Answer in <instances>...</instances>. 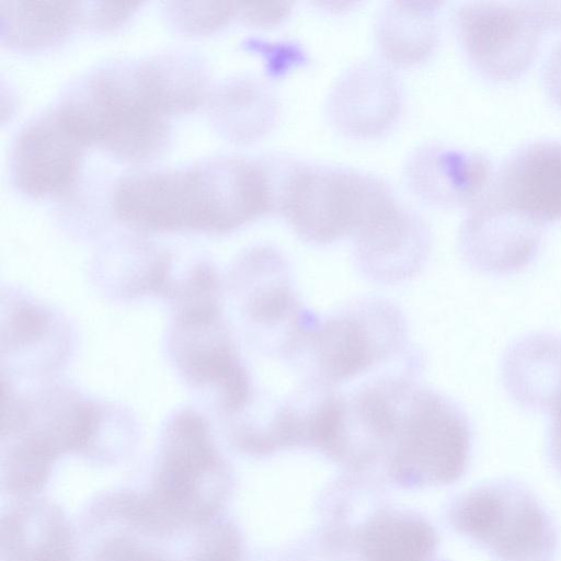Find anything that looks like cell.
I'll use <instances>...</instances> for the list:
<instances>
[{"label": "cell", "mask_w": 561, "mask_h": 561, "mask_svg": "<svg viewBox=\"0 0 561 561\" xmlns=\"http://www.w3.org/2000/svg\"><path fill=\"white\" fill-rule=\"evenodd\" d=\"M193 95L187 68L168 54L98 68L56 107L87 145L124 156L154 142L168 125L165 116L188 111Z\"/></svg>", "instance_id": "obj_1"}, {"label": "cell", "mask_w": 561, "mask_h": 561, "mask_svg": "<svg viewBox=\"0 0 561 561\" xmlns=\"http://www.w3.org/2000/svg\"><path fill=\"white\" fill-rule=\"evenodd\" d=\"M113 205L121 218L149 229L225 232L271 214L259 157L133 174L116 186Z\"/></svg>", "instance_id": "obj_2"}, {"label": "cell", "mask_w": 561, "mask_h": 561, "mask_svg": "<svg viewBox=\"0 0 561 561\" xmlns=\"http://www.w3.org/2000/svg\"><path fill=\"white\" fill-rule=\"evenodd\" d=\"M446 519L492 561H554L558 553L559 531L550 512L513 478L491 479L457 494Z\"/></svg>", "instance_id": "obj_3"}, {"label": "cell", "mask_w": 561, "mask_h": 561, "mask_svg": "<svg viewBox=\"0 0 561 561\" xmlns=\"http://www.w3.org/2000/svg\"><path fill=\"white\" fill-rule=\"evenodd\" d=\"M471 447L463 410L439 392L413 387L385 459L388 479L403 489L455 483L468 469Z\"/></svg>", "instance_id": "obj_4"}, {"label": "cell", "mask_w": 561, "mask_h": 561, "mask_svg": "<svg viewBox=\"0 0 561 561\" xmlns=\"http://www.w3.org/2000/svg\"><path fill=\"white\" fill-rule=\"evenodd\" d=\"M396 202L388 183L371 173L302 161L279 216L304 241L330 244Z\"/></svg>", "instance_id": "obj_5"}, {"label": "cell", "mask_w": 561, "mask_h": 561, "mask_svg": "<svg viewBox=\"0 0 561 561\" xmlns=\"http://www.w3.org/2000/svg\"><path fill=\"white\" fill-rule=\"evenodd\" d=\"M232 489L231 470L207 431L187 421L167 435L146 494L164 516L198 528L220 517Z\"/></svg>", "instance_id": "obj_6"}, {"label": "cell", "mask_w": 561, "mask_h": 561, "mask_svg": "<svg viewBox=\"0 0 561 561\" xmlns=\"http://www.w3.org/2000/svg\"><path fill=\"white\" fill-rule=\"evenodd\" d=\"M403 320L392 306L369 301L340 311L310 329L299 328L288 348L302 347L311 359L312 381H350L394 353L404 339Z\"/></svg>", "instance_id": "obj_7"}, {"label": "cell", "mask_w": 561, "mask_h": 561, "mask_svg": "<svg viewBox=\"0 0 561 561\" xmlns=\"http://www.w3.org/2000/svg\"><path fill=\"white\" fill-rule=\"evenodd\" d=\"M454 26L472 68L492 81L524 75L546 32L533 1H469L457 7Z\"/></svg>", "instance_id": "obj_8"}, {"label": "cell", "mask_w": 561, "mask_h": 561, "mask_svg": "<svg viewBox=\"0 0 561 561\" xmlns=\"http://www.w3.org/2000/svg\"><path fill=\"white\" fill-rule=\"evenodd\" d=\"M186 533L156 514L141 492H108L93 500L82 517L84 561H187L165 548Z\"/></svg>", "instance_id": "obj_9"}, {"label": "cell", "mask_w": 561, "mask_h": 561, "mask_svg": "<svg viewBox=\"0 0 561 561\" xmlns=\"http://www.w3.org/2000/svg\"><path fill=\"white\" fill-rule=\"evenodd\" d=\"M403 107L402 87L392 68L365 59L347 67L330 89L325 114L340 135L378 138L393 128Z\"/></svg>", "instance_id": "obj_10"}, {"label": "cell", "mask_w": 561, "mask_h": 561, "mask_svg": "<svg viewBox=\"0 0 561 561\" xmlns=\"http://www.w3.org/2000/svg\"><path fill=\"white\" fill-rule=\"evenodd\" d=\"M542 226L490 194L468 209L458 234L463 257L494 275L518 272L537 255Z\"/></svg>", "instance_id": "obj_11"}, {"label": "cell", "mask_w": 561, "mask_h": 561, "mask_svg": "<svg viewBox=\"0 0 561 561\" xmlns=\"http://www.w3.org/2000/svg\"><path fill=\"white\" fill-rule=\"evenodd\" d=\"M85 146L56 107L41 114L24 126L14 142L13 183L35 197L66 191L77 179Z\"/></svg>", "instance_id": "obj_12"}, {"label": "cell", "mask_w": 561, "mask_h": 561, "mask_svg": "<svg viewBox=\"0 0 561 561\" xmlns=\"http://www.w3.org/2000/svg\"><path fill=\"white\" fill-rule=\"evenodd\" d=\"M494 171L482 152L426 144L408 157L403 178L408 190L431 206L469 209L485 195Z\"/></svg>", "instance_id": "obj_13"}, {"label": "cell", "mask_w": 561, "mask_h": 561, "mask_svg": "<svg viewBox=\"0 0 561 561\" xmlns=\"http://www.w3.org/2000/svg\"><path fill=\"white\" fill-rule=\"evenodd\" d=\"M486 193L541 225L560 220L561 142L519 146L494 171Z\"/></svg>", "instance_id": "obj_14"}, {"label": "cell", "mask_w": 561, "mask_h": 561, "mask_svg": "<svg viewBox=\"0 0 561 561\" xmlns=\"http://www.w3.org/2000/svg\"><path fill=\"white\" fill-rule=\"evenodd\" d=\"M360 267L379 279H400L425 261L431 232L425 220L398 201L353 234Z\"/></svg>", "instance_id": "obj_15"}, {"label": "cell", "mask_w": 561, "mask_h": 561, "mask_svg": "<svg viewBox=\"0 0 561 561\" xmlns=\"http://www.w3.org/2000/svg\"><path fill=\"white\" fill-rule=\"evenodd\" d=\"M1 561H79V538L54 502L20 499L1 518Z\"/></svg>", "instance_id": "obj_16"}, {"label": "cell", "mask_w": 561, "mask_h": 561, "mask_svg": "<svg viewBox=\"0 0 561 561\" xmlns=\"http://www.w3.org/2000/svg\"><path fill=\"white\" fill-rule=\"evenodd\" d=\"M501 373L518 405L549 410L561 391V335L538 332L514 341L503 354Z\"/></svg>", "instance_id": "obj_17"}, {"label": "cell", "mask_w": 561, "mask_h": 561, "mask_svg": "<svg viewBox=\"0 0 561 561\" xmlns=\"http://www.w3.org/2000/svg\"><path fill=\"white\" fill-rule=\"evenodd\" d=\"M438 1H389L375 21L380 60L391 68H410L427 61L440 39Z\"/></svg>", "instance_id": "obj_18"}, {"label": "cell", "mask_w": 561, "mask_h": 561, "mask_svg": "<svg viewBox=\"0 0 561 561\" xmlns=\"http://www.w3.org/2000/svg\"><path fill=\"white\" fill-rule=\"evenodd\" d=\"M438 534L422 514L385 505L360 527L355 539L359 561H434Z\"/></svg>", "instance_id": "obj_19"}, {"label": "cell", "mask_w": 561, "mask_h": 561, "mask_svg": "<svg viewBox=\"0 0 561 561\" xmlns=\"http://www.w3.org/2000/svg\"><path fill=\"white\" fill-rule=\"evenodd\" d=\"M210 111L214 124L226 138L251 144L275 128L280 104L267 82L247 75L221 83L211 98Z\"/></svg>", "instance_id": "obj_20"}, {"label": "cell", "mask_w": 561, "mask_h": 561, "mask_svg": "<svg viewBox=\"0 0 561 561\" xmlns=\"http://www.w3.org/2000/svg\"><path fill=\"white\" fill-rule=\"evenodd\" d=\"M80 20L81 3L72 1H0V34L9 46L31 50L62 41Z\"/></svg>", "instance_id": "obj_21"}, {"label": "cell", "mask_w": 561, "mask_h": 561, "mask_svg": "<svg viewBox=\"0 0 561 561\" xmlns=\"http://www.w3.org/2000/svg\"><path fill=\"white\" fill-rule=\"evenodd\" d=\"M367 473L347 471L329 483L318 500L320 526L344 537L354 547L364 523L378 508L387 505L380 481Z\"/></svg>", "instance_id": "obj_22"}, {"label": "cell", "mask_w": 561, "mask_h": 561, "mask_svg": "<svg viewBox=\"0 0 561 561\" xmlns=\"http://www.w3.org/2000/svg\"><path fill=\"white\" fill-rule=\"evenodd\" d=\"M188 561H263V559L260 552L250 556L238 525L220 516L199 529Z\"/></svg>", "instance_id": "obj_23"}, {"label": "cell", "mask_w": 561, "mask_h": 561, "mask_svg": "<svg viewBox=\"0 0 561 561\" xmlns=\"http://www.w3.org/2000/svg\"><path fill=\"white\" fill-rule=\"evenodd\" d=\"M239 3L172 1L165 7L171 24L182 33L207 34L238 16Z\"/></svg>", "instance_id": "obj_24"}, {"label": "cell", "mask_w": 561, "mask_h": 561, "mask_svg": "<svg viewBox=\"0 0 561 561\" xmlns=\"http://www.w3.org/2000/svg\"><path fill=\"white\" fill-rule=\"evenodd\" d=\"M279 554L282 561H354L356 558L352 542L322 526L279 549Z\"/></svg>", "instance_id": "obj_25"}, {"label": "cell", "mask_w": 561, "mask_h": 561, "mask_svg": "<svg viewBox=\"0 0 561 561\" xmlns=\"http://www.w3.org/2000/svg\"><path fill=\"white\" fill-rule=\"evenodd\" d=\"M293 2L239 3L238 16L256 27H275L285 22L293 12Z\"/></svg>", "instance_id": "obj_26"}, {"label": "cell", "mask_w": 561, "mask_h": 561, "mask_svg": "<svg viewBox=\"0 0 561 561\" xmlns=\"http://www.w3.org/2000/svg\"><path fill=\"white\" fill-rule=\"evenodd\" d=\"M139 2H96L83 11V20L98 30H113L137 11Z\"/></svg>", "instance_id": "obj_27"}, {"label": "cell", "mask_w": 561, "mask_h": 561, "mask_svg": "<svg viewBox=\"0 0 561 561\" xmlns=\"http://www.w3.org/2000/svg\"><path fill=\"white\" fill-rule=\"evenodd\" d=\"M547 432V455L554 471L561 477V391L550 409Z\"/></svg>", "instance_id": "obj_28"}, {"label": "cell", "mask_w": 561, "mask_h": 561, "mask_svg": "<svg viewBox=\"0 0 561 561\" xmlns=\"http://www.w3.org/2000/svg\"><path fill=\"white\" fill-rule=\"evenodd\" d=\"M542 78L548 95L561 107V39L556 43L547 57Z\"/></svg>", "instance_id": "obj_29"}, {"label": "cell", "mask_w": 561, "mask_h": 561, "mask_svg": "<svg viewBox=\"0 0 561 561\" xmlns=\"http://www.w3.org/2000/svg\"><path fill=\"white\" fill-rule=\"evenodd\" d=\"M533 2L545 31L561 30V2Z\"/></svg>", "instance_id": "obj_30"}]
</instances>
